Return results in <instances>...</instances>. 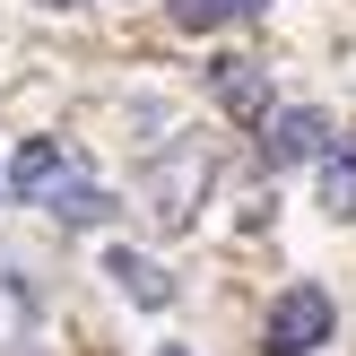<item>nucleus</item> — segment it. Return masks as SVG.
<instances>
[{
  "mask_svg": "<svg viewBox=\"0 0 356 356\" xmlns=\"http://www.w3.org/2000/svg\"><path fill=\"white\" fill-rule=\"evenodd\" d=\"M209 96H218L235 122H252L261 104H270V79H261V61H218L209 70Z\"/></svg>",
  "mask_w": 356,
  "mask_h": 356,
  "instance_id": "5",
  "label": "nucleus"
},
{
  "mask_svg": "<svg viewBox=\"0 0 356 356\" xmlns=\"http://www.w3.org/2000/svg\"><path fill=\"white\" fill-rule=\"evenodd\" d=\"M9 191H17L26 209H52L61 226H104V218H113V191H104L61 139H26L17 165H9Z\"/></svg>",
  "mask_w": 356,
  "mask_h": 356,
  "instance_id": "1",
  "label": "nucleus"
},
{
  "mask_svg": "<svg viewBox=\"0 0 356 356\" xmlns=\"http://www.w3.org/2000/svg\"><path fill=\"white\" fill-rule=\"evenodd\" d=\"M35 339V278L17 270V252H0V356Z\"/></svg>",
  "mask_w": 356,
  "mask_h": 356,
  "instance_id": "4",
  "label": "nucleus"
},
{
  "mask_svg": "<svg viewBox=\"0 0 356 356\" xmlns=\"http://www.w3.org/2000/svg\"><path fill=\"white\" fill-rule=\"evenodd\" d=\"M322 209H330V218H356V148H330L322 156Z\"/></svg>",
  "mask_w": 356,
  "mask_h": 356,
  "instance_id": "7",
  "label": "nucleus"
},
{
  "mask_svg": "<svg viewBox=\"0 0 356 356\" xmlns=\"http://www.w3.org/2000/svg\"><path fill=\"white\" fill-rule=\"evenodd\" d=\"M330 148H339V131H330L322 104H287V113H270V156H278V165H322Z\"/></svg>",
  "mask_w": 356,
  "mask_h": 356,
  "instance_id": "3",
  "label": "nucleus"
},
{
  "mask_svg": "<svg viewBox=\"0 0 356 356\" xmlns=\"http://www.w3.org/2000/svg\"><path fill=\"white\" fill-rule=\"evenodd\" d=\"M261 0H174V26H191V35H209V26H226V17H252Z\"/></svg>",
  "mask_w": 356,
  "mask_h": 356,
  "instance_id": "8",
  "label": "nucleus"
},
{
  "mask_svg": "<svg viewBox=\"0 0 356 356\" xmlns=\"http://www.w3.org/2000/svg\"><path fill=\"white\" fill-rule=\"evenodd\" d=\"M156 356H191V348H156Z\"/></svg>",
  "mask_w": 356,
  "mask_h": 356,
  "instance_id": "10",
  "label": "nucleus"
},
{
  "mask_svg": "<svg viewBox=\"0 0 356 356\" xmlns=\"http://www.w3.org/2000/svg\"><path fill=\"white\" fill-rule=\"evenodd\" d=\"M44 9H79V0H44Z\"/></svg>",
  "mask_w": 356,
  "mask_h": 356,
  "instance_id": "9",
  "label": "nucleus"
},
{
  "mask_svg": "<svg viewBox=\"0 0 356 356\" xmlns=\"http://www.w3.org/2000/svg\"><path fill=\"white\" fill-rule=\"evenodd\" d=\"M330 322H339V313H330V296H322V287H287V296L270 305L261 348H270V356H305V348H322V339H330Z\"/></svg>",
  "mask_w": 356,
  "mask_h": 356,
  "instance_id": "2",
  "label": "nucleus"
},
{
  "mask_svg": "<svg viewBox=\"0 0 356 356\" xmlns=\"http://www.w3.org/2000/svg\"><path fill=\"white\" fill-rule=\"evenodd\" d=\"M113 278H122V296H131V305H165V296H174V278L156 270L148 252H113Z\"/></svg>",
  "mask_w": 356,
  "mask_h": 356,
  "instance_id": "6",
  "label": "nucleus"
}]
</instances>
